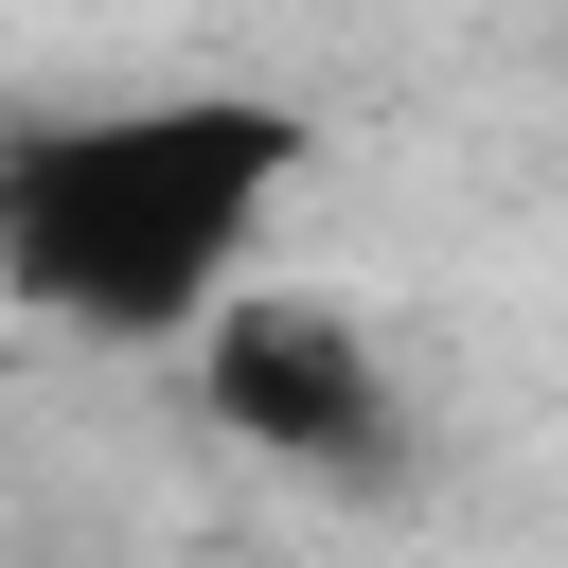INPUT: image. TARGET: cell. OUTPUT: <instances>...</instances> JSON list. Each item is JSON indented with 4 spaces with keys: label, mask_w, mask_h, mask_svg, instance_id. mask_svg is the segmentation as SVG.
I'll return each instance as SVG.
<instances>
[{
    "label": "cell",
    "mask_w": 568,
    "mask_h": 568,
    "mask_svg": "<svg viewBox=\"0 0 568 568\" xmlns=\"http://www.w3.org/2000/svg\"><path fill=\"white\" fill-rule=\"evenodd\" d=\"M302 178L284 89H124L0 142V302L106 355H195L266 284V213Z\"/></svg>",
    "instance_id": "1"
},
{
    "label": "cell",
    "mask_w": 568,
    "mask_h": 568,
    "mask_svg": "<svg viewBox=\"0 0 568 568\" xmlns=\"http://www.w3.org/2000/svg\"><path fill=\"white\" fill-rule=\"evenodd\" d=\"M195 408L248 444V462H373L390 444V355L337 284H248L213 337H195Z\"/></svg>",
    "instance_id": "2"
}]
</instances>
